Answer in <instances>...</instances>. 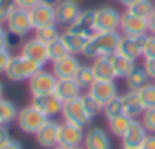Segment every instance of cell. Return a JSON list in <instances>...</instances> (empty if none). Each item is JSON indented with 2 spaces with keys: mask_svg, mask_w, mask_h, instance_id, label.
<instances>
[{
  "mask_svg": "<svg viewBox=\"0 0 155 149\" xmlns=\"http://www.w3.org/2000/svg\"><path fill=\"white\" fill-rule=\"evenodd\" d=\"M120 36H122L120 31H108V33L97 31L93 36H90L82 56L91 58V60H95L99 56H111L119 49Z\"/></svg>",
  "mask_w": 155,
  "mask_h": 149,
  "instance_id": "1",
  "label": "cell"
},
{
  "mask_svg": "<svg viewBox=\"0 0 155 149\" xmlns=\"http://www.w3.org/2000/svg\"><path fill=\"white\" fill-rule=\"evenodd\" d=\"M40 69H44L40 64L26 58L24 55H13L4 74L8 77V80H11V82H28L31 77H35Z\"/></svg>",
  "mask_w": 155,
  "mask_h": 149,
  "instance_id": "2",
  "label": "cell"
},
{
  "mask_svg": "<svg viewBox=\"0 0 155 149\" xmlns=\"http://www.w3.org/2000/svg\"><path fill=\"white\" fill-rule=\"evenodd\" d=\"M49 118L40 111L37 109L33 104L18 109V115H17V125L22 133H28V135H35Z\"/></svg>",
  "mask_w": 155,
  "mask_h": 149,
  "instance_id": "3",
  "label": "cell"
},
{
  "mask_svg": "<svg viewBox=\"0 0 155 149\" xmlns=\"http://www.w3.org/2000/svg\"><path fill=\"white\" fill-rule=\"evenodd\" d=\"M62 118L66 122H71V124H77V125H82V127H88L93 120V116L88 113L86 106H84V95L77 97L69 102H64V107H62Z\"/></svg>",
  "mask_w": 155,
  "mask_h": 149,
  "instance_id": "4",
  "label": "cell"
},
{
  "mask_svg": "<svg viewBox=\"0 0 155 149\" xmlns=\"http://www.w3.org/2000/svg\"><path fill=\"white\" fill-rule=\"evenodd\" d=\"M6 27H8V33L15 38H22V36H28L31 31H33V24H31V17H29V11L28 9H22V8H17L8 22H6Z\"/></svg>",
  "mask_w": 155,
  "mask_h": 149,
  "instance_id": "5",
  "label": "cell"
},
{
  "mask_svg": "<svg viewBox=\"0 0 155 149\" xmlns=\"http://www.w3.org/2000/svg\"><path fill=\"white\" fill-rule=\"evenodd\" d=\"M122 15L110 6H102L95 9V31H119Z\"/></svg>",
  "mask_w": 155,
  "mask_h": 149,
  "instance_id": "6",
  "label": "cell"
},
{
  "mask_svg": "<svg viewBox=\"0 0 155 149\" xmlns=\"http://www.w3.org/2000/svg\"><path fill=\"white\" fill-rule=\"evenodd\" d=\"M57 82L58 78L51 71H46V69H40L35 77H31L28 80V86H29V93L31 97H40V95H49V93H55V87H57Z\"/></svg>",
  "mask_w": 155,
  "mask_h": 149,
  "instance_id": "7",
  "label": "cell"
},
{
  "mask_svg": "<svg viewBox=\"0 0 155 149\" xmlns=\"http://www.w3.org/2000/svg\"><path fill=\"white\" fill-rule=\"evenodd\" d=\"M84 135H86V127L64 120V122H60L58 145H62V147H66V149H71V147H77V145H82Z\"/></svg>",
  "mask_w": 155,
  "mask_h": 149,
  "instance_id": "8",
  "label": "cell"
},
{
  "mask_svg": "<svg viewBox=\"0 0 155 149\" xmlns=\"http://www.w3.org/2000/svg\"><path fill=\"white\" fill-rule=\"evenodd\" d=\"M88 95L104 107L108 102L119 97V86L115 80H95V84L88 89Z\"/></svg>",
  "mask_w": 155,
  "mask_h": 149,
  "instance_id": "9",
  "label": "cell"
},
{
  "mask_svg": "<svg viewBox=\"0 0 155 149\" xmlns=\"http://www.w3.org/2000/svg\"><path fill=\"white\" fill-rule=\"evenodd\" d=\"M20 55H24L26 58H29V60H33V62H37V64H40L42 67L51 62V60H49V53H48V44H44V42L38 40L37 36L29 38V40H26V42L22 44Z\"/></svg>",
  "mask_w": 155,
  "mask_h": 149,
  "instance_id": "10",
  "label": "cell"
},
{
  "mask_svg": "<svg viewBox=\"0 0 155 149\" xmlns=\"http://www.w3.org/2000/svg\"><path fill=\"white\" fill-rule=\"evenodd\" d=\"M81 60L79 56H75V55H68L60 60H55L51 62V73L55 74V77L58 80H69V78H75V74L77 71L81 69Z\"/></svg>",
  "mask_w": 155,
  "mask_h": 149,
  "instance_id": "11",
  "label": "cell"
},
{
  "mask_svg": "<svg viewBox=\"0 0 155 149\" xmlns=\"http://www.w3.org/2000/svg\"><path fill=\"white\" fill-rule=\"evenodd\" d=\"M119 31H120V35H126V36H146V35H150L148 18H140V17L124 13Z\"/></svg>",
  "mask_w": 155,
  "mask_h": 149,
  "instance_id": "12",
  "label": "cell"
},
{
  "mask_svg": "<svg viewBox=\"0 0 155 149\" xmlns=\"http://www.w3.org/2000/svg\"><path fill=\"white\" fill-rule=\"evenodd\" d=\"M81 6L79 2H71V0H60L55 6V13H57V24L60 27H69L81 15Z\"/></svg>",
  "mask_w": 155,
  "mask_h": 149,
  "instance_id": "13",
  "label": "cell"
},
{
  "mask_svg": "<svg viewBox=\"0 0 155 149\" xmlns=\"http://www.w3.org/2000/svg\"><path fill=\"white\" fill-rule=\"evenodd\" d=\"M148 36V35H146ZM146 36H126L122 35L120 36V42H119V49L117 53L128 56V58H144V46H146Z\"/></svg>",
  "mask_w": 155,
  "mask_h": 149,
  "instance_id": "14",
  "label": "cell"
},
{
  "mask_svg": "<svg viewBox=\"0 0 155 149\" xmlns=\"http://www.w3.org/2000/svg\"><path fill=\"white\" fill-rule=\"evenodd\" d=\"M31 104L37 109H40L48 118H53L57 115H62V107H64V102L55 93L40 95V97H31Z\"/></svg>",
  "mask_w": 155,
  "mask_h": 149,
  "instance_id": "15",
  "label": "cell"
},
{
  "mask_svg": "<svg viewBox=\"0 0 155 149\" xmlns=\"http://www.w3.org/2000/svg\"><path fill=\"white\" fill-rule=\"evenodd\" d=\"M58 131H60V122L49 118L37 133H35V138H37V144L44 149H51L55 145H58Z\"/></svg>",
  "mask_w": 155,
  "mask_h": 149,
  "instance_id": "16",
  "label": "cell"
},
{
  "mask_svg": "<svg viewBox=\"0 0 155 149\" xmlns=\"http://www.w3.org/2000/svg\"><path fill=\"white\" fill-rule=\"evenodd\" d=\"M82 147H84V149H111L113 144H111L110 135H108L102 127L91 125V127L86 129Z\"/></svg>",
  "mask_w": 155,
  "mask_h": 149,
  "instance_id": "17",
  "label": "cell"
},
{
  "mask_svg": "<svg viewBox=\"0 0 155 149\" xmlns=\"http://www.w3.org/2000/svg\"><path fill=\"white\" fill-rule=\"evenodd\" d=\"M29 17H31L33 31H35V29H40V27H44V26L57 24V13H55V8L44 4V2H40L38 6H35L33 9H29Z\"/></svg>",
  "mask_w": 155,
  "mask_h": 149,
  "instance_id": "18",
  "label": "cell"
},
{
  "mask_svg": "<svg viewBox=\"0 0 155 149\" xmlns=\"http://www.w3.org/2000/svg\"><path fill=\"white\" fill-rule=\"evenodd\" d=\"M71 33H77V35H82L86 38L93 36L97 31H95V9H82L79 18H77L69 27H68Z\"/></svg>",
  "mask_w": 155,
  "mask_h": 149,
  "instance_id": "19",
  "label": "cell"
},
{
  "mask_svg": "<svg viewBox=\"0 0 155 149\" xmlns=\"http://www.w3.org/2000/svg\"><path fill=\"white\" fill-rule=\"evenodd\" d=\"M148 136V131L146 127L142 125L140 118H133L128 131L124 133V136L120 138L122 140V147H133V149H139L144 142V138Z\"/></svg>",
  "mask_w": 155,
  "mask_h": 149,
  "instance_id": "20",
  "label": "cell"
},
{
  "mask_svg": "<svg viewBox=\"0 0 155 149\" xmlns=\"http://www.w3.org/2000/svg\"><path fill=\"white\" fill-rule=\"evenodd\" d=\"M120 100H122V107H124L126 116H130V118H140L142 116L144 107H142V102H140L137 91H126L124 95H120Z\"/></svg>",
  "mask_w": 155,
  "mask_h": 149,
  "instance_id": "21",
  "label": "cell"
},
{
  "mask_svg": "<svg viewBox=\"0 0 155 149\" xmlns=\"http://www.w3.org/2000/svg\"><path fill=\"white\" fill-rule=\"evenodd\" d=\"M55 95L62 100V102H69L77 97L82 95V87L77 84L75 78H69V80H58L57 82V87H55Z\"/></svg>",
  "mask_w": 155,
  "mask_h": 149,
  "instance_id": "22",
  "label": "cell"
},
{
  "mask_svg": "<svg viewBox=\"0 0 155 149\" xmlns=\"http://www.w3.org/2000/svg\"><path fill=\"white\" fill-rule=\"evenodd\" d=\"M91 69L95 73V78L97 80H115L117 78L110 56H99V58H95L91 62Z\"/></svg>",
  "mask_w": 155,
  "mask_h": 149,
  "instance_id": "23",
  "label": "cell"
},
{
  "mask_svg": "<svg viewBox=\"0 0 155 149\" xmlns=\"http://www.w3.org/2000/svg\"><path fill=\"white\" fill-rule=\"evenodd\" d=\"M62 42L66 44V47H68V51H69V55H75V56H79V55H82L84 53V49H86V44H88V40L90 38H86V36H82V35H77V33H71L69 29H66L64 33H62Z\"/></svg>",
  "mask_w": 155,
  "mask_h": 149,
  "instance_id": "24",
  "label": "cell"
},
{
  "mask_svg": "<svg viewBox=\"0 0 155 149\" xmlns=\"http://www.w3.org/2000/svg\"><path fill=\"white\" fill-rule=\"evenodd\" d=\"M110 58H111V64H113V69H115L117 78H126L128 74L137 67V60L128 58V56H124L120 53H113Z\"/></svg>",
  "mask_w": 155,
  "mask_h": 149,
  "instance_id": "25",
  "label": "cell"
},
{
  "mask_svg": "<svg viewBox=\"0 0 155 149\" xmlns=\"http://www.w3.org/2000/svg\"><path fill=\"white\" fill-rule=\"evenodd\" d=\"M124 82H126V87H128V91H139V89H142L148 82H151V78L148 77V73L144 71V67H135L128 77L124 78Z\"/></svg>",
  "mask_w": 155,
  "mask_h": 149,
  "instance_id": "26",
  "label": "cell"
},
{
  "mask_svg": "<svg viewBox=\"0 0 155 149\" xmlns=\"http://www.w3.org/2000/svg\"><path fill=\"white\" fill-rule=\"evenodd\" d=\"M18 109L11 100L0 98V125H9L11 122H17Z\"/></svg>",
  "mask_w": 155,
  "mask_h": 149,
  "instance_id": "27",
  "label": "cell"
},
{
  "mask_svg": "<svg viewBox=\"0 0 155 149\" xmlns=\"http://www.w3.org/2000/svg\"><path fill=\"white\" fill-rule=\"evenodd\" d=\"M131 120H133V118H130V116H126V115H120V116H115V118L106 120V122H108L110 133H111L113 136H117V138H122V136H124V133L128 131V127H130Z\"/></svg>",
  "mask_w": 155,
  "mask_h": 149,
  "instance_id": "28",
  "label": "cell"
},
{
  "mask_svg": "<svg viewBox=\"0 0 155 149\" xmlns=\"http://www.w3.org/2000/svg\"><path fill=\"white\" fill-rule=\"evenodd\" d=\"M155 11V6L151 0H139V2L131 4L130 8H126V13L140 17V18H150V15Z\"/></svg>",
  "mask_w": 155,
  "mask_h": 149,
  "instance_id": "29",
  "label": "cell"
},
{
  "mask_svg": "<svg viewBox=\"0 0 155 149\" xmlns=\"http://www.w3.org/2000/svg\"><path fill=\"white\" fill-rule=\"evenodd\" d=\"M75 80H77V84H79L82 89H90L93 84H95V73H93V69H91V65H81V69L77 71V74H75Z\"/></svg>",
  "mask_w": 155,
  "mask_h": 149,
  "instance_id": "30",
  "label": "cell"
},
{
  "mask_svg": "<svg viewBox=\"0 0 155 149\" xmlns=\"http://www.w3.org/2000/svg\"><path fill=\"white\" fill-rule=\"evenodd\" d=\"M35 36L38 40H42L44 44H51L53 40L60 38L62 33H60V26L58 24H51V26H44L40 29H35Z\"/></svg>",
  "mask_w": 155,
  "mask_h": 149,
  "instance_id": "31",
  "label": "cell"
},
{
  "mask_svg": "<svg viewBox=\"0 0 155 149\" xmlns=\"http://www.w3.org/2000/svg\"><path fill=\"white\" fill-rule=\"evenodd\" d=\"M137 93H139V98H140V102H142L144 111L155 107V82H153V80L148 82V84H146L142 89H139Z\"/></svg>",
  "mask_w": 155,
  "mask_h": 149,
  "instance_id": "32",
  "label": "cell"
},
{
  "mask_svg": "<svg viewBox=\"0 0 155 149\" xmlns=\"http://www.w3.org/2000/svg\"><path fill=\"white\" fill-rule=\"evenodd\" d=\"M48 53H49V60H51V62L60 60V58H64V56L69 55V51H68L66 44L62 42V38H57V40H53L51 44H48Z\"/></svg>",
  "mask_w": 155,
  "mask_h": 149,
  "instance_id": "33",
  "label": "cell"
},
{
  "mask_svg": "<svg viewBox=\"0 0 155 149\" xmlns=\"http://www.w3.org/2000/svg\"><path fill=\"white\" fill-rule=\"evenodd\" d=\"M102 115L106 116V120H111L115 116H120L124 115V107H122V100H120V95L117 98H113L111 102H108L104 107H102Z\"/></svg>",
  "mask_w": 155,
  "mask_h": 149,
  "instance_id": "34",
  "label": "cell"
},
{
  "mask_svg": "<svg viewBox=\"0 0 155 149\" xmlns=\"http://www.w3.org/2000/svg\"><path fill=\"white\" fill-rule=\"evenodd\" d=\"M17 9L15 0H0V24H6L9 15Z\"/></svg>",
  "mask_w": 155,
  "mask_h": 149,
  "instance_id": "35",
  "label": "cell"
},
{
  "mask_svg": "<svg viewBox=\"0 0 155 149\" xmlns=\"http://www.w3.org/2000/svg\"><path fill=\"white\" fill-rule=\"evenodd\" d=\"M140 122H142V125L146 127L148 133L155 135V107L146 109V111L142 113V116H140Z\"/></svg>",
  "mask_w": 155,
  "mask_h": 149,
  "instance_id": "36",
  "label": "cell"
},
{
  "mask_svg": "<svg viewBox=\"0 0 155 149\" xmlns=\"http://www.w3.org/2000/svg\"><path fill=\"white\" fill-rule=\"evenodd\" d=\"M11 49H9V44H0V74H4L9 62H11Z\"/></svg>",
  "mask_w": 155,
  "mask_h": 149,
  "instance_id": "37",
  "label": "cell"
},
{
  "mask_svg": "<svg viewBox=\"0 0 155 149\" xmlns=\"http://www.w3.org/2000/svg\"><path fill=\"white\" fill-rule=\"evenodd\" d=\"M84 106H86V109H88V113L95 118L97 116V113H102V106L97 102V100H93L88 93L84 95Z\"/></svg>",
  "mask_w": 155,
  "mask_h": 149,
  "instance_id": "38",
  "label": "cell"
},
{
  "mask_svg": "<svg viewBox=\"0 0 155 149\" xmlns=\"http://www.w3.org/2000/svg\"><path fill=\"white\" fill-rule=\"evenodd\" d=\"M142 67L148 73V77L155 82V56H146L144 62H142Z\"/></svg>",
  "mask_w": 155,
  "mask_h": 149,
  "instance_id": "39",
  "label": "cell"
},
{
  "mask_svg": "<svg viewBox=\"0 0 155 149\" xmlns=\"http://www.w3.org/2000/svg\"><path fill=\"white\" fill-rule=\"evenodd\" d=\"M146 56H155V35L146 36V46H144V58Z\"/></svg>",
  "mask_w": 155,
  "mask_h": 149,
  "instance_id": "40",
  "label": "cell"
},
{
  "mask_svg": "<svg viewBox=\"0 0 155 149\" xmlns=\"http://www.w3.org/2000/svg\"><path fill=\"white\" fill-rule=\"evenodd\" d=\"M42 2V0H15V4H17V8H22V9H33L35 6H38Z\"/></svg>",
  "mask_w": 155,
  "mask_h": 149,
  "instance_id": "41",
  "label": "cell"
},
{
  "mask_svg": "<svg viewBox=\"0 0 155 149\" xmlns=\"http://www.w3.org/2000/svg\"><path fill=\"white\" fill-rule=\"evenodd\" d=\"M0 149H24V147H22V144H20L18 140L9 138V140H6L4 144H0Z\"/></svg>",
  "mask_w": 155,
  "mask_h": 149,
  "instance_id": "42",
  "label": "cell"
},
{
  "mask_svg": "<svg viewBox=\"0 0 155 149\" xmlns=\"http://www.w3.org/2000/svg\"><path fill=\"white\" fill-rule=\"evenodd\" d=\"M139 149H155V135L148 133V136L144 138V142H142V145Z\"/></svg>",
  "mask_w": 155,
  "mask_h": 149,
  "instance_id": "43",
  "label": "cell"
},
{
  "mask_svg": "<svg viewBox=\"0 0 155 149\" xmlns=\"http://www.w3.org/2000/svg\"><path fill=\"white\" fill-rule=\"evenodd\" d=\"M0 44H9V33L4 27V24H0Z\"/></svg>",
  "mask_w": 155,
  "mask_h": 149,
  "instance_id": "44",
  "label": "cell"
},
{
  "mask_svg": "<svg viewBox=\"0 0 155 149\" xmlns=\"http://www.w3.org/2000/svg\"><path fill=\"white\" fill-rule=\"evenodd\" d=\"M11 136H9V129H8V125H0V144H4L6 140H9Z\"/></svg>",
  "mask_w": 155,
  "mask_h": 149,
  "instance_id": "45",
  "label": "cell"
},
{
  "mask_svg": "<svg viewBox=\"0 0 155 149\" xmlns=\"http://www.w3.org/2000/svg\"><path fill=\"white\" fill-rule=\"evenodd\" d=\"M148 26H150V35H155V11L150 15V18H148Z\"/></svg>",
  "mask_w": 155,
  "mask_h": 149,
  "instance_id": "46",
  "label": "cell"
},
{
  "mask_svg": "<svg viewBox=\"0 0 155 149\" xmlns=\"http://www.w3.org/2000/svg\"><path fill=\"white\" fill-rule=\"evenodd\" d=\"M119 2L124 6V8H130L131 4H135V2H139V0H119Z\"/></svg>",
  "mask_w": 155,
  "mask_h": 149,
  "instance_id": "47",
  "label": "cell"
},
{
  "mask_svg": "<svg viewBox=\"0 0 155 149\" xmlns=\"http://www.w3.org/2000/svg\"><path fill=\"white\" fill-rule=\"evenodd\" d=\"M42 2H44V4H48V6H53V8H55V6L60 2V0H42Z\"/></svg>",
  "mask_w": 155,
  "mask_h": 149,
  "instance_id": "48",
  "label": "cell"
},
{
  "mask_svg": "<svg viewBox=\"0 0 155 149\" xmlns=\"http://www.w3.org/2000/svg\"><path fill=\"white\" fill-rule=\"evenodd\" d=\"M0 98H4V84L0 82Z\"/></svg>",
  "mask_w": 155,
  "mask_h": 149,
  "instance_id": "49",
  "label": "cell"
},
{
  "mask_svg": "<svg viewBox=\"0 0 155 149\" xmlns=\"http://www.w3.org/2000/svg\"><path fill=\"white\" fill-rule=\"evenodd\" d=\"M51 149H66V147H62V145H55V147H51Z\"/></svg>",
  "mask_w": 155,
  "mask_h": 149,
  "instance_id": "50",
  "label": "cell"
},
{
  "mask_svg": "<svg viewBox=\"0 0 155 149\" xmlns=\"http://www.w3.org/2000/svg\"><path fill=\"white\" fill-rule=\"evenodd\" d=\"M71 149H84L82 145H77V147H71Z\"/></svg>",
  "mask_w": 155,
  "mask_h": 149,
  "instance_id": "51",
  "label": "cell"
},
{
  "mask_svg": "<svg viewBox=\"0 0 155 149\" xmlns=\"http://www.w3.org/2000/svg\"><path fill=\"white\" fill-rule=\"evenodd\" d=\"M120 149H133V147H120Z\"/></svg>",
  "mask_w": 155,
  "mask_h": 149,
  "instance_id": "52",
  "label": "cell"
},
{
  "mask_svg": "<svg viewBox=\"0 0 155 149\" xmlns=\"http://www.w3.org/2000/svg\"><path fill=\"white\" fill-rule=\"evenodd\" d=\"M71 2H81V0H71Z\"/></svg>",
  "mask_w": 155,
  "mask_h": 149,
  "instance_id": "53",
  "label": "cell"
}]
</instances>
